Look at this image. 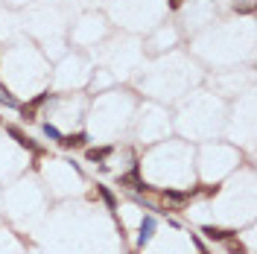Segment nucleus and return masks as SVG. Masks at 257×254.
Returning <instances> with one entry per match:
<instances>
[{
  "label": "nucleus",
  "instance_id": "nucleus-1",
  "mask_svg": "<svg viewBox=\"0 0 257 254\" xmlns=\"http://www.w3.org/2000/svg\"><path fill=\"white\" fill-rule=\"evenodd\" d=\"M202 234H205L208 239H213V242H225L228 237H234L237 231H231V228H219V225H205Z\"/></svg>",
  "mask_w": 257,
  "mask_h": 254
},
{
  "label": "nucleus",
  "instance_id": "nucleus-2",
  "mask_svg": "<svg viewBox=\"0 0 257 254\" xmlns=\"http://www.w3.org/2000/svg\"><path fill=\"white\" fill-rule=\"evenodd\" d=\"M47 99H50V94H38L35 99H32V102H27V105H21V114H24L27 120H35V114H38V108H41V105H44Z\"/></svg>",
  "mask_w": 257,
  "mask_h": 254
},
{
  "label": "nucleus",
  "instance_id": "nucleus-3",
  "mask_svg": "<svg viewBox=\"0 0 257 254\" xmlns=\"http://www.w3.org/2000/svg\"><path fill=\"white\" fill-rule=\"evenodd\" d=\"M152 234H155V216H144V222H141V237H138V245L144 248L146 242L152 239Z\"/></svg>",
  "mask_w": 257,
  "mask_h": 254
},
{
  "label": "nucleus",
  "instance_id": "nucleus-4",
  "mask_svg": "<svg viewBox=\"0 0 257 254\" xmlns=\"http://www.w3.org/2000/svg\"><path fill=\"white\" fill-rule=\"evenodd\" d=\"M85 143H88V135H82V132H79V135H67V138L62 135L59 146H62V149H82Z\"/></svg>",
  "mask_w": 257,
  "mask_h": 254
},
{
  "label": "nucleus",
  "instance_id": "nucleus-5",
  "mask_svg": "<svg viewBox=\"0 0 257 254\" xmlns=\"http://www.w3.org/2000/svg\"><path fill=\"white\" fill-rule=\"evenodd\" d=\"M9 135H12V138L18 141V146H24V149H30V152H38V146H35V143H32L18 126H9Z\"/></svg>",
  "mask_w": 257,
  "mask_h": 254
},
{
  "label": "nucleus",
  "instance_id": "nucleus-6",
  "mask_svg": "<svg viewBox=\"0 0 257 254\" xmlns=\"http://www.w3.org/2000/svg\"><path fill=\"white\" fill-rule=\"evenodd\" d=\"M120 184H128L132 190H149V187H146L144 181L138 178V170H132L128 175H123V178H120Z\"/></svg>",
  "mask_w": 257,
  "mask_h": 254
},
{
  "label": "nucleus",
  "instance_id": "nucleus-7",
  "mask_svg": "<svg viewBox=\"0 0 257 254\" xmlns=\"http://www.w3.org/2000/svg\"><path fill=\"white\" fill-rule=\"evenodd\" d=\"M193 193H178V190H167L164 193V202H173V205H184Z\"/></svg>",
  "mask_w": 257,
  "mask_h": 254
},
{
  "label": "nucleus",
  "instance_id": "nucleus-8",
  "mask_svg": "<svg viewBox=\"0 0 257 254\" xmlns=\"http://www.w3.org/2000/svg\"><path fill=\"white\" fill-rule=\"evenodd\" d=\"M225 245H228V251H231V254H248V251H245V245H242L237 237H228V239H225Z\"/></svg>",
  "mask_w": 257,
  "mask_h": 254
},
{
  "label": "nucleus",
  "instance_id": "nucleus-9",
  "mask_svg": "<svg viewBox=\"0 0 257 254\" xmlns=\"http://www.w3.org/2000/svg\"><path fill=\"white\" fill-rule=\"evenodd\" d=\"M111 149H88V161H105Z\"/></svg>",
  "mask_w": 257,
  "mask_h": 254
},
{
  "label": "nucleus",
  "instance_id": "nucleus-10",
  "mask_svg": "<svg viewBox=\"0 0 257 254\" xmlns=\"http://www.w3.org/2000/svg\"><path fill=\"white\" fill-rule=\"evenodd\" d=\"M0 102H6V105H18V99L9 94V88H3V85H0Z\"/></svg>",
  "mask_w": 257,
  "mask_h": 254
},
{
  "label": "nucleus",
  "instance_id": "nucleus-11",
  "mask_svg": "<svg viewBox=\"0 0 257 254\" xmlns=\"http://www.w3.org/2000/svg\"><path fill=\"white\" fill-rule=\"evenodd\" d=\"M240 15H248V12H254V0H245V3H240V6H234Z\"/></svg>",
  "mask_w": 257,
  "mask_h": 254
},
{
  "label": "nucleus",
  "instance_id": "nucleus-12",
  "mask_svg": "<svg viewBox=\"0 0 257 254\" xmlns=\"http://www.w3.org/2000/svg\"><path fill=\"white\" fill-rule=\"evenodd\" d=\"M44 135H47V138H53V141H62V132H59L56 126H50V123L44 126Z\"/></svg>",
  "mask_w": 257,
  "mask_h": 254
},
{
  "label": "nucleus",
  "instance_id": "nucleus-13",
  "mask_svg": "<svg viewBox=\"0 0 257 254\" xmlns=\"http://www.w3.org/2000/svg\"><path fill=\"white\" fill-rule=\"evenodd\" d=\"M99 196H102V199L108 202V207H111V210H114V196H111V193L105 190V187H99Z\"/></svg>",
  "mask_w": 257,
  "mask_h": 254
},
{
  "label": "nucleus",
  "instance_id": "nucleus-14",
  "mask_svg": "<svg viewBox=\"0 0 257 254\" xmlns=\"http://www.w3.org/2000/svg\"><path fill=\"white\" fill-rule=\"evenodd\" d=\"M205 193H208V196H216V193H219V184H213V187H205Z\"/></svg>",
  "mask_w": 257,
  "mask_h": 254
},
{
  "label": "nucleus",
  "instance_id": "nucleus-15",
  "mask_svg": "<svg viewBox=\"0 0 257 254\" xmlns=\"http://www.w3.org/2000/svg\"><path fill=\"white\" fill-rule=\"evenodd\" d=\"M193 242H196V248H199V254H208V251H205V245L199 242V237H193Z\"/></svg>",
  "mask_w": 257,
  "mask_h": 254
},
{
  "label": "nucleus",
  "instance_id": "nucleus-16",
  "mask_svg": "<svg viewBox=\"0 0 257 254\" xmlns=\"http://www.w3.org/2000/svg\"><path fill=\"white\" fill-rule=\"evenodd\" d=\"M181 3H184V0H170V9H178Z\"/></svg>",
  "mask_w": 257,
  "mask_h": 254
}]
</instances>
